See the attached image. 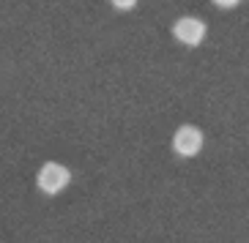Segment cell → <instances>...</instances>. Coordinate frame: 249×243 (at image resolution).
Masks as SVG:
<instances>
[{"label": "cell", "mask_w": 249, "mask_h": 243, "mask_svg": "<svg viewBox=\"0 0 249 243\" xmlns=\"http://www.w3.org/2000/svg\"><path fill=\"white\" fill-rule=\"evenodd\" d=\"M110 3L118 8V11H132V8L137 6V0H110Z\"/></svg>", "instance_id": "277c9868"}, {"label": "cell", "mask_w": 249, "mask_h": 243, "mask_svg": "<svg viewBox=\"0 0 249 243\" xmlns=\"http://www.w3.org/2000/svg\"><path fill=\"white\" fill-rule=\"evenodd\" d=\"M36 183L44 194H60L69 183H71V172H69V167H63V164H58V162H47L44 167L38 170Z\"/></svg>", "instance_id": "7a4b0ae2"}, {"label": "cell", "mask_w": 249, "mask_h": 243, "mask_svg": "<svg viewBox=\"0 0 249 243\" xmlns=\"http://www.w3.org/2000/svg\"><path fill=\"white\" fill-rule=\"evenodd\" d=\"M205 33H208V28L197 16H181V19L173 22V36L183 47H200L205 41Z\"/></svg>", "instance_id": "3957f363"}, {"label": "cell", "mask_w": 249, "mask_h": 243, "mask_svg": "<svg viewBox=\"0 0 249 243\" xmlns=\"http://www.w3.org/2000/svg\"><path fill=\"white\" fill-rule=\"evenodd\" d=\"M213 6H219V8H235L241 0H211Z\"/></svg>", "instance_id": "5b68a950"}, {"label": "cell", "mask_w": 249, "mask_h": 243, "mask_svg": "<svg viewBox=\"0 0 249 243\" xmlns=\"http://www.w3.org/2000/svg\"><path fill=\"white\" fill-rule=\"evenodd\" d=\"M203 142H205V137L197 126L183 123L173 134V153L181 156V159H192V156H197L203 150Z\"/></svg>", "instance_id": "6da1fadb"}]
</instances>
